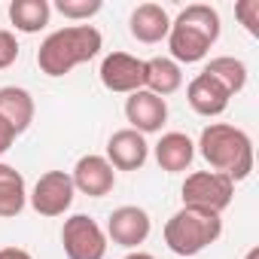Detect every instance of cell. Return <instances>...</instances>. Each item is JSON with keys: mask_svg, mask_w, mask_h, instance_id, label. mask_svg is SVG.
Wrapping results in <instances>:
<instances>
[{"mask_svg": "<svg viewBox=\"0 0 259 259\" xmlns=\"http://www.w3.org/2000/svg\"><path fill=\"white\" fill-rule=\"evenodd\" d=\"M180 192H183V207H198V210L223 213L232 204L235 183L226 174H220V171H195V174L186 177Z\"/></svg>", "mask_w": 259, "mask_h": 259, "instance_id": "5b68a950", "label": "cell"}, {"mask_svg": "<svg viewBox=\"0 0 259 259\" xmlns=\"http://www.w3.org/2000/svg\"><path fill=\"white\" fill-rule=\"evenodd\" d=\"M195 159V144L189 141V135L183 132H168L159 138L156 144V162L162 171L168 174H177V171H186Z\"/></svg>", "mask_w": 259, "mask_h": 259, "instance_id": "9a60e30c", "label": "cell"}, {"mask_svg": "<svg viewBox=\"0 0 259 259\" xmlns=\"http://www.w3.org/2000/svg\"><path fill=\"white\" fill-rule=\"evenodd\" d=\"M25 201H28L25 177H22L13 165H4V162H0V217H4V220L19 217V213L25 210Z\"/></svg>", "mask_w": 259, "mask_h": 259, "instance_id": "ac0fdd59", "label": "cell"}, {"mask_svg": "<svg viewBox=\"0 0 259 259\" xmlns=\"http://www.w3.org/2000/svg\"><path fill=\"white\" fill-rule=\"evenodd\" d=\"M128 28H132V37L141 43H159L171 31V16L159 4H141L128 19Z\"/></svg>", "mask_w": 259, "mask_h": 259, "instance_id": "5bb4252c", "label": "cell"}, {"mask_svg": "<svg viewBox=\"0 0 259 259\" xmlns=\"http://www.w3.org/2000/svg\"><path fill=\"white\" fill-rule=\"evenodd\" d=\"M150 229H153L150 213L144 207H138V204H122L107 220V235L119 247H138V244H144L150 238Z\"/></svg>", "mask_w": 259, "mask_h": 259, "instance_id": "9c48e42d", "label": "cell"}, {"mask_svg": "<svg viewBox=\"0 0 259 259\" xmlns=\"http://www.w3.org/2000/svg\"><path fill=\"white\" fill-rule=\"evenodd\" d=\"M19 58V43L13 31H0V70H7Z\"/></svg>", "mask_w": 259, "mask_h": 259, "instance_id": "603a6c76", "label": "cell"}, {"mask_svg": "<svg viewBox=\"0 0 259 259\" xmlns=\"http://www.w3.org/2000/svg\"><path fill=\"white\" fill-rule=\"evenodd\" d=\"M61 244H64L67 259H104V253H107L104 229L85 213H73L70 220H64Z\"/></svg>", "mask_w": 259, "mask_h": 259, "instance_id": "8992f818", "label": "cell"}, {"mask_svg": "<svg viewBox=\"0 0 259 259\" xmlns=\"http://www.w3.org/2000/svg\"><path fill=\"white\" fill-rule=\"evenodd\" d=\"M70 180H73V189H79L82 195H89V198H104V195H110L113 192V186H116V171H113V165L104 159V156H82L76 165H73V174H70Z\"/></svg>", "mask_w": 259, "mask_h": 259, "instance_id": "8fae6325", "label": "cell"}, {"mask_svg": "<svg viewBox=\"0 0 259 259\" xmlns=\"http://www.w3.org/2000/svg\"><path fill=\"white\" fill-rule=\"evenodd\" d=\"M52 7L49 0H13L10 4V22L22 34H37L49 25Z\"/></svg>", "mask_w": 259, "mask_h": 259, "instance_id": "d6986e66", "label": "cell"}, {"mask_svg": "<svg viewBox=\"0 0 259 259\" xmlns=\"http://www.w3.org/2000/svg\"><path fill=\"white\" fill-rule=\"evenodd\" d=\"M0 259H34L28 250H22V247H4L0 250Z\"/></svg>", "mask_w": 259, "mask_h": 259, "instance_id": "d4e9b609", "label": "cell"}, {"mask_svg": "<svg viewBox=\"0 0 259 259\" xmlns=\"http://www.w3.org/2000/svg\"><path fill=\"white\" fill-rule=\"evenodd\" d=\"M220 37V13L207 4H192L186 7L168 31V49H171V61H183V64H195L201 61L210 46Z\"/></svg>", "mask_w": 259, "mask_h": 259, "instance_id": "3957f363", "label": "cell"}, {"mask_svg": "<svg viewBox=\"0 0 259 259\" xmlns=\"http://www.w3.org/2000/svg\"><path fill=\"white\" fill-rule=\"evenodd\" d=\"M104 46V37L95 25H70L49 34L37 49V64L46 76H64L73 67L92 61Z\"/></svg>", "mask_w": 259, "mask_h": 259, "instance_id": "7a4b0ae2", "label": "cell"}, {"mask_svg": "<svg viewBox=\"0 0 259 259\" xmlns=\"http://www.w3.org/2000/svg\"><path fill=\"white\" fill-rule=\"evenodd\" d=\"M198 150L204 162L213 171L226 174L232 183L247 180L253 171V141L244 128H235L229 122H210L198 138Z\"/></svg>", "mask_w": 259, "mask_h": 259, "instance_id": "6da1fadb", "label": "cell"}, {"mask_svg": "<svg viewBox=\"0 0 259 259\" xmlns=\"http://www.w3.org/2000/svg\"><path fill=\"white\" fill-rule=\"evenodd\" d=\"M223 235V220L220 213L198 210V207H180L168 223H165V244L171 253L180 259L198 256L204 247H210Z\"/></svg>", "mask_w": 259, "mask_h": 259, "instance_id": "277c9868", "label": "cell"}, {"mask_svg": "<svg viewBox=\"0 0 259 259\" xmlns=\"http://www.w3.org/2000/svg\"><path fill=\"white\" fill-rule=\"evenodd\" d=\"M235 16L241 19L247 34L259 37V0H241V4H235Z\"/></svg>", "mask_w": 259, "mask_h": 259, "instance_id": "7402d4cb", "label": "cell"}, {"mask_svg": "<svg viewBox=\"0 0 259 259\" xmlns=\"http://www.w3.org/2000/svg\"><path fill=\"white\" fill-rule=\"evenodd\" d=\"M183 85V73H180V64L171 61V58H150L144 61V89L165 98V95H174L177 89Z\"/></svg>", "mask_w": 259, "mask_h": 259, "instance_id": "e0dca14e", "label": "cell"}, {"mask_svg": "<svg viewBox=\"0 0 259 259\" xmlns=\"http://www.w3.org/2000/svg\"><path fill=\"white\" fill-rule=\"evenodd\" d=\"M244 259H259V247H250V250H247V256H244Z\"/></svg>", "mask_w": 259, "mask_h": 259, "instance_id": "4316f807", "label": "cell"}, {"mask_svg": "<svg viewBox=\"0 0 259 259\" xmlns=\"http://www.w3.org/2000/svg\"><path fill=\"white\" fill-rule=\"evenodd\" d=\"M73 180L67 171H46L31 192V207L40 217H61L73 204Z\"/></svg>", "mask_w": 259, "mask_h": 259, "instance_id": "52a82bcc", "label": "cell"}, {"mask_svg": "<svg viewBox=\"0 0 259 259\" xmlns=\"http://www.w3.org/2000/svg\"><path fill=\"white\" fill-rule=\"evenodd\" d=\"M125 119L132 122V128L138 135H153V132H162V125L168 119V104L165 98L141 89V92H132L125 101Z\"/></svg>", "mask_w": 259, "mask_h": 259, "instance_id": "30bf717a", "label": "cell"}, {"mask_svg": "<svg viewBox=\"0 0 259 259\" xmlns=\"http://www.w3.org/2000/svg\"><path fill=\"white\" fill-rule=\"evenodd\" d=\"M19 135H16V128L7 122V119H0V156H4L10 147H13V141H16Z\"/></svg>", "mask_w": 259, "mask_h": 259, "instance_id": "cb8c5ba5", "label": "cell"}, {"mask_svg": "<svg viewBox=\"0 0 259 259\" xmlns=\"http://www.w3.org/2000/svg\"><path fill=\"white\" fill-rule=\"evenodd\" d=\"M201 73H207L210 79H217L229 95H238V92L247 85V64H244L241 58H235V55L210 58V61L204 64V70H201Z\"/></svg>", "mask_w": 259, "mask_h": 259, "instance_id": "ffe728a7", "label": "cell"}, {"mask_svg": "<svg viewBox=\"0 0 259 259\" xmlns=\"http://www.w3.org/2000/svg\"><path fill=\"white\" fill-rule=\"evenodd\" d=\"M0 119H7L16 135L28 132V125L34 122V98L28 89L19 85H4L0 89Z\"/></svg>", "mask_w": 259, "mask_h": 259, "instance_id": "2e32d148", "label": "cell"}, {"mask_svg": "<svg viewBox=\"0 0 259 259\" xmlns=\"http://www.w3.org/2000/svg\"><path fill=\"white\" fill-rule=\"evenodd\" d=\"M101 0H55V10L64 16V19H73V22H82V19H92L95 13H101Z\"/></svg>", "mask_w": 259, "mask_h": 259, "instance_id": "44dd1931", "label": "cell"}, {"mask_svg": "<svg viewBox=\"0 0 259 259\" xmlns=\"http://www.w3.org/2000/svg\"><path fill=\"white\" fill-rule=\"evenodd\" d=\"M98 73H101L104 89L119 92V95H132V92L144 89V61L128 52H110L101 61Z\"/></svg>", "mask_w": 259, "mask_h": 259, "instance_id": "ba28073f", "label": "cell"}, {"mask_svg": "<svg viewBox=\"0 0 259 259\" xmlns=\"http://www.w3.org/2000/svg\"><path fill=\"white\" fill-rule=\"evenodd\" d=\"M125 259H156V256H150V253H141V250H135V253H128Z\"/></svg>", "mask_w": 259, "mask_h": 259, "instance_id": "484cf974", "label": "cell"}, {"mask_svg": "<svg viewBox=\"0 0 259 259\" xmlns=\"http://www.w3.org/2000/svg\"><path fill=\"white\" fill-rule=\"evenodd\" d=\"M229 92L217 82V79H210L207 73H198L192 82H189V89H186V101H189V107L198 113V116H220L226 107H229Z\"/></svg>", "mask_w": 259, "mask_h": 259, "instance_id": "4fadbf2b", "label": "cell"}, {"mask_svg": "<svg viewBox=\"0 0 259 259\" xmlns=\"http://www.w3.org/2000/svg\"><path fill=\"white\" fill-rule=\"evenodd\" d=\"M150 156V144L144 135H138L135 128H122V132H116L110 141H107V162L116 168V171H138L144 168Z\"/></svg>", "mask_w": 259, "mask_h": 259, "instance_id": "7c38bea8", "label": "cell"}]
</instances>
